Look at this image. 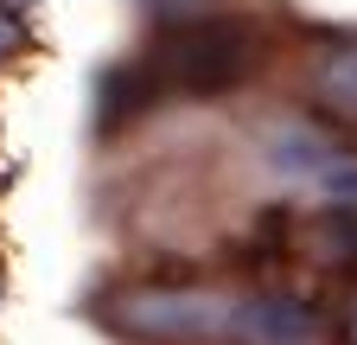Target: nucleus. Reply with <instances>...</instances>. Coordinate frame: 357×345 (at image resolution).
<instances>
[{
    "label": "nucleus",
    "instance_id": "6e6552de",
    "mask_svg": "<svg viewBox=\"0 0 357 345\" xmlns=\"http://www.w3.org/2000/svg\"><path fill=\"white\" fill-rule=\"evenodd\" d=\"M351 339H357V307H351Z\"/></svg>",
    "mask_w": 357,
    "mask_h": 345
},
{
    "label": "nucleus",
    "instance_id": "f257e3e1",
    "mask_svg": "<svg viewBox=\"0 0 357 345\" xmlns=\"http://www.w3.org/2000/svg\"><path fill=\"white\" fill-rule=\"evenodd\" d=\"M153 77L172 83V90H192V96H217L230 83L249 77V38L243 26H223V20H192V26H166L160 45H153Z\"/></svg>",
    "mask_w": 357,
    "mask_h": 345
},
{
    "label": "nucleus",
    "instance_id": "39448f33",
    "mask_svg": "<svg viewBox=\"0 0 357 345\" xmlns=\"http://www.w3.org/2000/svg\"><path fill=\"white\" fill-rule=\"evenodd\" d=\"M160 96V77H153V64H121V71H109L102 77V128H121V122H134L147 103Z\"/></svg>",
    "mask_w": 357,
    "mask_h": 345
},
{
    "label": "nucleus",
    "instance_id": "f03ea898",
    "mask_svg": "<svg viewBox=\"0 0 357 345\" xmlns=\"http://www.w3.org/2000/svg\"><path fill=\"white\" fill-rule=\"evenodd\" d=\"M121 326L141 339H230L236 300L217 288H153L121 307Z\"/></svg>",
    "mask_w": 357,
    "mask_h": 345
},
{
    "label": "nucleus",
    "instance_id": "20e7f679",
    "mask_svg": "<svg viewBox=\"0 0 357 345\" xmlns=\"http://www.w3.org/2000/svg\"><path fill=\"white\" fill-rule=\"evenodd\" d=\"M230 339H243V345H319V314L287 300V294H255V300H236Z\"/></svg>",
    "mask_w": 357,
    "mask_h": 345
},
{
    "label": "nucleus",
    "instance_id": "7ed1b4c3",
    "mask_svg": "<svg viewBox=\"0 0 357 345\" xmlns=\"http://www.w3.org/2000/svg\"><path fill=\"white\" fill-rule=\"evenodd\" d=\"M268 154H275V166L287 172V179H300V186H312V192H326V198L357 205V160L338 154L326 135H312V128H287V135L268 147Z\"/></svg>",
    "mask_w": 357,
    "mask_h": 345
},
{
    "label": "nucleus",
    "instance_id": "0eeeda50",
    "mask_svg": "<svg viewBox=\"0 0 357 345\" xmlns=\"http://www.w3.org/2000/svg\"><path fill=\"white\" fill-rule=\"evenodd\" d=\"M20 38H26V26H20L7 7H0V58H7V52H20Z\"/></svg>",
    "mask_w": 357,
    "mask_h": 345
},
{
    "label": "nucleus",
    "instance_id": "423d86ee",
    "mask_svg": "<svg viewBox=\"0 0 357 345\" xmlns=\"http://www.w3.org/2000/svg\"><path fill=\"white\" fill-rule=\"evenodd\" d=\"M319 96H326L338 115L357 122V52H344V58H332V64L319 71Z\"/></svg>",
    "mask_w": 357,
    "mask_h": 345
}]
</instances>
